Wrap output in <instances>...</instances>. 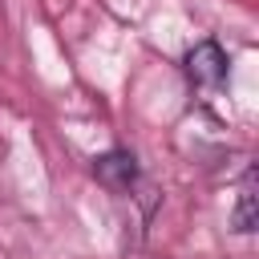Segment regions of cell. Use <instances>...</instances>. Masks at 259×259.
Returning a JSON list of instances; mask_svg holds the SVG:
<instances>
[{
  "instance_id": "1",
  "label": "cell",
  "mask_w": 259,
  "mask_h": 259,
  "mask_svg": "<svg viewBox=\"0 0 259 259\" xmlns=\"http://www.w3.org/2000/svg\"><path fill=\"white\" fill-rule=\"evenodd\" d=\"M186 73L194 85H219L227 77V53L219 40H198L186 53Z\"/></svg>"
},
{
  "instance_id": "2",
  "label": "cell",
  "mask_w": 259,
  "mask_h": 259,
  "mask_svg": "<svg viewBox=\"0 0 259 259\" xmlns=\"http://www.w3.org/2000/svg\"><path fill=\"white\" fill-rule=\"evenodd\" d=\"M93 174H97V182L109 186V190H130V186L138 182V158H134L130 150H109V154L93 158Z\"/></svg>"
},
{
  "instance_id": "3",
  "label": "cell",
  "mask_w": 259,
  "mask_h": 259,
  "mask_svg": "<svg viewBox=\"0 0 259 259\" xmlns=\"http://www.w3.org/2000/svg\"><path fill=\"white\" fill-rule=\"evenodd\" d=\"M255 219H259V210H255V170H247L243 182H239V202H235V214H231V231L251 235Z\"/></svg>"
}]
</instances>
